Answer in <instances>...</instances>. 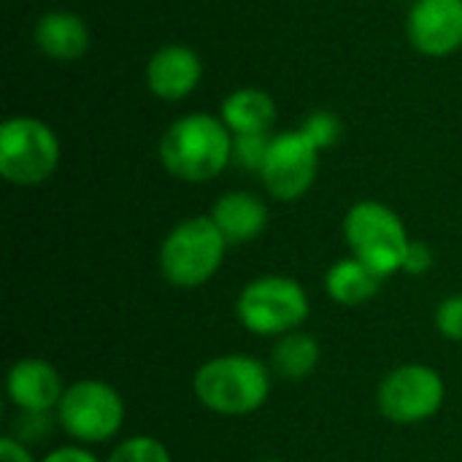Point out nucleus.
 <instances>
[{"label": "nucleus", "instance_id": "obj_3", "mask_svg": "<svg viewBox=\"0 0 462 462\" xmlns=\"http://www.w3.org/2000/svg\"><path fill=\"white\" fill-rule=\"evenodd\" d=\"M227 246L211 217H189L179 222L160 246L162 279L179 290H195L217 276Z\"/></svg>", "mask_w": 462, "mask_h": 462}, {"label": "nucleus", "instance_id": "obj_17", "mask_svg": "<svg viewBox=\"0 0 462 462\" xmlns=\"http://www.w3.org/2000/svg\"><path fill=\"white\" fill-rule=\"evenodd\" d=\"M319 357H322V349L317 338L303 330H292L276 338L271 349V368L284 382H303L317 371Z\"/></svg>", "mask_w": 462, "mask_h": 462}, {"label": "nucleus", "instance_id": "obj_21", "mask_svg": "<svg viewBox=\"0 0 462 462\" xmlns=\"http://www.w3.org/2000/svg\"><path fill=\"white\" fill-rule=\"evenodd\" d=\"M57 420V417H54ZM51 411H19L16 422H14V439L27 444H38L43 436L51 433Z\"/></svg>", "mask_w": 462, "mask_h": 462}, {"label": "nucleus", "instance_id": "obj_5", "mask_svg": "<svg viewBox=\"0 0 462 462\" xmlns=\"http://www.w3.org/2000/svg\"><path fill=\"white\" fill-rule=\"evenodd\" d=\"M309 314V295L290 276L252 279L236 300L238 322L263 338H282L292 330H300Z\"/></svg>", "mask_w": 462, "mask_h": 462}, {"label": "nucleus", "instance_id": "obj_22", "mask_svg": "<svg viewBox=\"0 0 462 462\" xmlns=\"http://www.w3.org/2000/svg\"><path fill=\"white\" fill-rule=\"evenodd\" d=\"M436 328L447 341H462V295H449L439 303Z\"/></svg>", "mask_w": 462, "mask_h": 462}, {"label": "nucleus", "instance_id": "obj_24", "mask_svg": "<svg viewBox=\"0 0 462 462\" xmlns=\"http://www.w3.org/2000/svg\"><path fill=\"white\" fill-rule=\"evenodd\" d=\"M41 462H100L92 452H87V447H60L54 452H49Z\"/></svg>", "mask_w": 462, "mask_h": 462}, {"label": "nucleus", "instance_id": "obj_20", "mask_svg": "<svg viewBox=\"0 0 462 462\" xmlns=\"http://www.w3.org/2000/svg\"><path fill=\"white\" fill-rule=\"evenodd\" d=\"M300 130L309 135V141H311L319 152L336 146L338 138H341V122H338V116L330 114V111H317V114H311V116L300 125Z\"/></svg>", "mask_w": 462, "mask_h": 462}, {"label": "nucleus", "instance_id": "obj_16", "mask_svg": "<svg viewBox=\"0 0 462 462\" xmlns=\"http://www.w3.org/2000/svg\"><path fill=\"white\" fill-rule=\"evenodd\" d=\"M382 276H376L368 265H363L357 257H344L330 265L325 273V292L338 306H363L371 298H376L382 287Z\"/></svg>", "mask_w": 462, "mask_h": 462}, {"label": "nucleus", "instance_id": "obj_23", "mask_svg": "<svg viewBox=\"0 0 462 462\" xmlns=\"http://www.w3.org/2000/svg\"><path fill=\"white\" fill-rule=\"evenodd\" d=\"M433 268V252L425 241H411L409 252H406V263H403V271L411 273V276H422Z\"/></svg>", "mask_w": 462, "mask_h": 462}, {"label": "nucleus", "instance_id": "obj_19", "mask_svg": "<svg viewBox=\"0 0 462 462\" xmlns=\"http://www.w3.org/2000/svg\"><path fill=\"white\" fill-rule=\"evenodd\" d=\"M271 149L268 133H249V135H233V162L241 165L244 171L260 173L265 154Z\"/></svg>", "mask_w": 462, "mask_h": 462}, {"label": "nucleus", "instance_id": "obj_11", "mask_svg": "<svg viewBox=\"0 0 462 462\" xmlns=\"http://www.w3.org/2000/svg\"><path fill=\"white\" fill-rule=\"evenodd\" d=\"M5 393L19 411H57L65 384L51 363L41 357H22L8 368Z\"/></svg>", "mask_w": 462, "mask_h": 462}, {"label": "nucleus", "instance_id": "obj_13", "mask_svg": "<svg viewBox=\"0 0 462 462\" xmlns=\"http://www.w3.org/2000/svg\"><path fill=\"white\" fill-rule=\"evenodd\" d=\"M35 46L57 60V62H76L89 49V27L73 11H49L35 22Z\"/></svg>", "mask_w": 462, "mask_h": 462}, {"label": "nucleus", "instance_id": "obj_8", "mask_svg": "<svg viewBox=\"0 0 462 462\" xmlns=\"http://www.w3.org/2000/svg\"><path fill=\"white\" fill-rule=\"evenodd\" d=\"M447 398L441 374L430 365H401L390 371L379 390L376 403L384 420L395 425H420L433 420Z\"/></svg>", "mask_w": 462, "mask_h": 462}, {"label": "nucleus", "instance_id": "obj_12", "mask_svg": "<svg viewBox=\"0 0 462 462\" xmlns=\"http://www.w3.org/2000/svg\"><path fill=\"white\" fill-rule=\"evenodd\" d=\"M203 76L200 57L181 43L162 46L152 54L146 65V84L162 100H181L187 97Z\"/></svg>", "mask_w": 462, "mask_h": 462}, {"label": "nucleus", "instance_id": "obj_18", "mask_svg": "<svg viewBox=\"0 0 462 462\" xmlns=\"http://www.w3.org/2000/svg\"><path fill=\"white\" fill-rule=\"evenodd\" d=\"M108 462H173L162 441L152 436H130L114 447Z\"/></svg>", "mask_w": 462, "mask_h": 462}, {"label": "nucleus", "instance_id": "obj_26", "mask_svg": "<svg viewBox=\"0 0 462 462\" xmlns=\"http://www.w3.org/2000/svg\"><path fill=\"white\" fill-rule=\"evenodd\" d=\"M265 462H279V460H265Z\"/></svg>", "mask_w": 462, "mask_h": 462}, {"label": "nucleus", "instance_id": "obj_2", "mask_svg": "<svg viewBox=\"0 0 462 462\" xmlns=\"http://www.w3.org/2000/svg\"><path fill=\"white\" fill-rule=\"evenodd\" d=\"M192 390L208 411L246 417L265 406L271 395V374L257 357L219 355L198 368Z\"/></svg>", "mask_w": 462, "mask_h": 462}, {"label": "nucleus", "instance_id": "obj_4", "mask_svg": "<svg viewBox=\"0 0 462 462\" xmlns=\"http://www.w3.org/2000/svg\"><path fill=\"white\" fill-rule=\"evenodd\" d=\"M344 238L352 257L382 279L403 271L406 252L411 246L401 217L379 200H360L349 208L344 219Z\"/></svg>", "mask_w": 462, "mask_h": 462}, {"label": "nucleus", "instance_id": "obj_9", "mask_svg": "<svg viewBox=\"0 0 462 462\" xmlns=\"http://www.w3.org/2000/svg\"><path fill=\"white\" fill-rule=\"evenodd\" d=\"M317 171L319 149L309 141L303 130H292L271 138V149L260 168V179L271 198L290 203L311 189Z\"/></svg>", "mask_w": 462, "mask_h": 462}, {"label": "nucleus", "instance_id": "obj_14", "mask_svg": "<svg viewBox=\"0 0 462 462\" xmlns=\"http://www.w3.org/2000/svg\"><path fill=\"white\" fill-rule=\"evenodd\" d=\"M227 244H249L268 225V206L252 192H225L217 198L211 214Z\"/></svg>", "mask_w": 462, "mask_h": 462}, {"label": "nucleus", "instance_id": "obj_1", "mask_svg": "<svg viewBox=\"0 0 462 462\" xmlns=\"http://www.w3.org/2000/svg\"><path fill=\"white\" fill-rule=\"evenodd\" d=\"M160 160L181 181H211L233 162V133L211 114H187L162 133Z\"/></svg>", "mask_w": 462, "mask_h": 462}, {"label": "nucleus", "instance_id": "obj_6", "mask_svg": "<svg viewBox=\"0 0 462 462\" xmlns=\"http://www.w3.org/2000/svg\"><path fill=\"white\" fill-rule=\"evenodd\" d=\"M60 165L54 130L35 116H11L0 125V176L16 187L43 184Z\"/></svg>", "mask_w": 462, "mask_h": 462}, {"label": "nucleus", "instance_id": "obj_15", "mask_svg": "<svg viewBox=\"0 0 462 462\" xmlns=\"http://www.w3.org/2000/svg\"><path fill=\"white\" fill-rule=\"evenodd\" d=\"M222 122L233 135L249 133H268L276 122V103L268 92L244 87L225 97L222 103Z\"/></svg>", "mask_w": 462, "mask_h": 462}, {"label": "nucleus", "instance_id": "obj_10", "mask_svg": "<svg viewBox=\"0 0 462 462\" xmlns=\"http://www.w3.org/2000/svg\"><path fill=\"white\" fill-rule=\"evenodd\" d=\"M409 41L428 57H447L462 46V0H417L409 11Z\"/></svg>", "mask_w": 462, "mask_h": 462}, {"label": "nucleus", "instance_id": "obj_7", "mask_svg": "<svg viewBox=\"0 0 462 462\" xmlns=\"http://www.w3.org/2000/svg\"><path fill=\"white\" fill-rule=\"evenodd\" d=\"M57 425L79 444L111 441L125 425L122 395L97 379H81L65 387V395L54 411Z\"/></svg>", "mask_w": 462, "mask_h": 462}, {"label": "nucleus", "instance_id": "obj_25", "mask_svg": "<svg viewBox=\"0 0 462 462\" xmlns=\"http://www.w3.org/2000/svg\"><path fill=\"white\" fill-rule=\"evenodd\" d=\"M0 462H35V460H32L30 449H27L22 441H16L14 436H5V439L0 441Z\"/></svg>", "mask_w": 462, "mask_h": 462}]
</instances>
